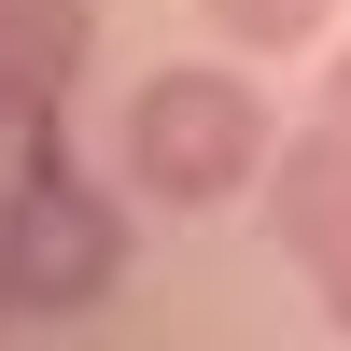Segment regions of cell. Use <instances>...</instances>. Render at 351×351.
Segmentation results:
<instances>
[{
	"label": "cell",
	"mask_w": 351,
	"mask_h": 351,
	"mask_svg": "<svg viewBox=\"0 0 351 351\" xmlns=\"http://www.w3.org/2000/svg\"><path fill=\"white\" fill-rule=\"evenodd\" d=\"M112 155H127V197H155V211H225V197L267 183L281 112H267V84L239 56H169V71L127 84Z\"/></svg>",
	"instance_id": "6da1fadb"
},
{
	"label": "cell",
	"mask_w": 351,
	"mask_h": 351,
	"mask_svg": "<svg viewBox=\"0 0 351 351\" xmlns=\"http://www.w3.org/2000/svg\"><path fill=\"white\" fill-rule=\"evenodd\" d=\"M112 281H127V197H112L99 169L56 141V112H43L28 155H14V183H0V295H14L28 324H71Z\"/></svg>",
	"instance_id": "7a4b0ae2"
},
{
	"label": "cell",
	"mask_w": 351,
	"mask_h": 351,
	"mask_svg": "<svg viewBox=\"0 0 351 351\" xmlns=\"http://www.w3.org/2000/svg\"><path fill=\"white\" fill-rule=\"evenodd\" d=\"M267 239L281 253H309V239H337L351 225V127H324V112H309V127H281V155H267Z\"/></svg>",
	"instance_id": "3957f363"
},
{
	"label": "cell",
	"mask_w": 351,
	"mask_h": 351,
	"mask_svg": "<svg viewBox=\"0 0 351 351\" xmlns=\"http://www.w3.org/2000/svg\"><path fill=\"white\" fill-rule=\"evenodd\" d=\"M84 43H99V14H84V0H0V71H14V112H28V127L71 99Z\"/></svg>",
	"instance_id": "277c9868"
},
{
	"label": "cell",
	"mask_w": 351,
	"mask_h": 351,
	"mask_svg": "<svg viewBox=\"0 0 351 351\" xmlns=\"http://www.w3.org/2000/svg\"><path fill=\"white\" fill-rule=\"evenodd\" d=\"M324 14H337V0H197V28H211V43H239V56L324 43Z\"/></svg>",
	"instance_id": "5b68a950"
},
{
	"label": "cell",
	"mask_w": 351,
	"mask_h": 351,
	"mask_svg": "<svg viewBox=\"0 0 351 351\" xmlns=\"http://www.w3.org/2000/svg\"><path fill=\"white\" fill-rule=\"evenodd\" d=\"M295 267H309V295H324V324L351 337V225H337V239H309V253H295Z\"/></svg>",
	"instance_id": "8992f818"
},
{
	"label": "cell",
	"mask_w": 351,
	"mask_h": 351,
	"mask_svg": "<svg viewBox=\"0 0 351 351\" xmlns=\"http://www.w3.org/2000/svg\"><path fill=\"white\" fill-rule=\"evenodd\" d=\"M324 127H351V43L324 56Z\"/></svg>",
	"instance_id": "52a82bcc"
},
{
	"label": "cell",
	"mask_w": 351,
	"mask_h": 351,
	"mask_svg": "<svg viewBox=\"0 0 351 351\" xmlns=\"http://www.w3.org/2000/svg\"><path fill=\"white\" fill-rule=\"evenodd\" d=\"M0 127H28V112H14V71H0Z\"/></svg>",
	"instance_id": "ba28073f"
},
{
	"label": "cell",
	"mask_w": 351,
	"mask_h": 351,
	"mask_svg": "<svg viewBox=\"0 0 351 351\" xmlns=\"http://www.w3.org/2000/svg\"><path fill=\"white\" fill-rule=\"evenodd\" d=\"M0 309H14V295H0Z\"/></svg>",
	"instance_id": "9c48e42d"
}]
</instances>
